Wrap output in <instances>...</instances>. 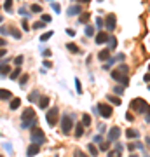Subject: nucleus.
I'll return each instance as SVG.
<instances>
[{"label":"nucleus","mask_w":150,"mask_h":157,"mask_svg":"<svg viewBox=\"0 0 150 157\" xmlns=\"http://www.w3.org/2000/svg\"><path fill=\"white\" fill-rule=\"evenodd\" d=\"M35 124H37V119H35L33 108H26L23 114H21V129H30Z\"/></svg>","instance_id":"f257e3e1"},{"label":"nucleus","mask_w":150,"mask_h":157,"mask_svg":"<svg viewBox=\"0 0 150 157\" xmlns=\"http://www.w3.org/2000/svg\"><path fill=\"white\" fill-rule=\"evenodd\" d=\"M30 140H32V143H37V145H44V143H46V134H44V131H42L37 124L32 126Z\"/></svg>","instance_id":"f03ea898"},{"label":"nucleus","mask_w":150,"mask_h":157,"mask_svg":"<svg viewBox=\"0 0 150 157\" xmlns=\"http://www.w3.org/2000/svg\"><path fill=\"white\" fill-rule=\"evenodd\" d=\"M46 121H47V124H49L51 127H54V126L58 124V121H59V110H58L56 106H52V108H49V110H47V114H46Z\"/></svg>","instance_id":"7ed1b4c3"},{"label":"nucleus","mask_w":150,"mask_h":157,"mask_svg":"<svg viewBox=\"0 0 150 157\" xmlns=\"http://www.w3.org/2000/svg\"><path fill=\"white\" fill-rule=\"evenodd\" d=\"M73 127V117L70 114H65V115H61V131L63 134H68Z\"/></svg>","instance_id":"20e7f679"},{"label":"nucleus","mask_w":150,"mask_h":157,"mask_svg":"<svg viewBox=\"0 0 150 157\" xmlns=\"http://www.w3.org/2000/svg\"><path fill=\"white\" fill-rule=\"evenodd\" d=\"M147 101L143 100V98H135L133 101H131V110L133 112H136V114H143V112L147 110Z\"/></svg>","instance_id":"39448f33"},{"label":"nucleus","mask_w":150,"mask_h":157,"mask_svg":"<svg viewBox=\"0 0 150 157\" xmlns=\"http://www.w3.org/2000/svg\"><path fill=\"white\" fill-rule=\"evenodd\" d=\"M110 75H112V79L114 80H117V82H120L122 86H127V84H129V79H127V73L126 72H122V70H112L110 72Z\"/></svg>","instance_id":"423d86ee"},{"label":"nucleus","mask_w":150,"mask_h":157,"mask_svg":"<svg viewBox=\"0 0 150 157\" xmlns=\"http://www.w3.org/2000/svg\"><path fill=\"white\" fill-rule=\"evenodd\" d=\"M98 112H100V115L105 117V119H110L112 114H114V110L110 105H106V103H98Z\"/></svg>","instance_id":"0eeeda50"},{"label":"nucleus","mask_w":150,"mask_h":157,"mask_svg":"<svg viewBox=\"0 0 150 157\" xmlns=\"http://www.w3.org/2000/svg\"><path fill=\"white\" fill-rule=\"evenodd\" d=\"M105 26H106V30H108V32H114V30H115V16H114V14H108V16H106Z\"/></svg>","instance_id":"6e6552de"},{"label":"nucleus","mask_w":150,"mask_h":157,"mask_svg":"<svg viewBox=\"0 0 150 157\" xmlns=\"http://www.w3.org/2000/svg\"><path fill=\"white\" fill-rule=\"evenodd\" d=\"M94 42L98 44V46H101V44H106V42H108V35H106L105 32H98L96 37H94Z\"/></svg>","instance_id":"1a4fd4ad"},{"label":"nucleus","mask_w":150,"mask_h":157,"mask_svg":"<svg viewBox=\"0 0 150 157\" xmlns=\"http://www.w3.org/2000/svg\"><path fill=\"white\" fill-rule=\"evenodd\" d=\"M119 136H120V127H112L110 129V133H108V140L110 142H115V140H119Z\"/></svg>","instance_id":"9d476101"},{"label":"nucleus","mask_w":150,"mask_h":157,"mask_svg":"<svg viewBox=\"0 0 150 157\" xmlns=\"http://www.w3.org/2000/svg\"><path fill=\"white\" fill-rule=\"evenodd\" d=\"M0 100L2 101H11L12 100V93L9 89H0Z\"/></svg>","instance_id":"9b49d317"},{"label":"nucleus","mask_w":150,"mask_h":157,"mask_svg":"<svg viewBox=\"0 0 150 157\" xmlns=\"http://www.w3.org/2000/svg\"><path fill=\"white\" fill-rule=\"evenodd\" d=\"M82 12V9H80V5H70L68 7V11H67V14H68V18H73L75 14H80Z\"/></svg>","instance_id":"f8f14e48"},{"label":"nucleus","mask_w":150,"mask_h":157,"mask_svg":"<svg viewBox=\"0 0 150 157\" xmlns=\"http://www.w3.org/2000/svg\"><path fill=\"white\" fill-rule=\"evenodd\" d=\"M38 152H40V145H37V143H32L26 148V155H37Z\"/></svg>","instance_id":"ddd939ff"},{"label":"nucleus","mask_w":150,"mask_h":157,"mask_svg":"<svg viewBox=\"0 0 150 157\" xmlns=\"http://www.w3.org/2000/svg\"><path fill=\"white\" fill-rule=\"evenodd\" d=\"M108 58H110V49H103V51L98 54V59H100V61H108Z\"/></svg>","instance_id":"4468645a"},{"label":"nucleus","mask_w":150,"mask_h":157,"mask_svg":"<svg viewBox=\"0 0 150 157\" xmlns=\"http://www.w3.org/2000/svg\"><path fill=\"white\" fill-rule=\"evenodd\" d=\"M84 127H85V126H84L82 122H77V124H75V136H77V138H80L82 134H84Z\"/></svg>","instance_id":"2eb2a0df"},{"label":"nucleus","mask_w":150,"mask_h":157,"mask_svg":"<svg viewBox=\"0 0 150 157\" xmlns=\"http://www.w3.org/2000/svg\"><path fill=\"white\" fill-rule=\"evenodd\" d=\"M49 101H51V100H49L47 96H40V100H38V106H40L42 110H46L47 105H49Z\"/></svg>","instance_id":"dca6fc26"},{"label":"nucleus","mask_w":150,"mask_h":157,"mask_svg":"<svg viewBox=\"0 0 150 157\" xmlns=\"http://www.w3.org/2000/svg\"><path fill=\"white\" fill-rule=\"evenodd\" d=\"M126 136H127V138H140V131H136V129H131V127H129V129L126 131Z\"/></svg>","instance_id":"f3484780"},{"label":"nucleus","mask_w":150,"mask_h":157,"mask_svg":"<svg viewBox=\"0 0 150 157\" xmlns=\"http://www.w3.org/2000/svg\"><path fill=\"white\" fill-rule=\"evenodd\" d=\"M11 72V68H9V65H7V61H4V63H0V75H5V73H9Z\"/></svg>","instance_id":"a211bd4d"},{"label":"nucleus","mask_w":150,"mask_h":157,"mask_svg":"<svg viewBox=\"0 0 150 157\" xmlns=\"http://www.w3.org/2000/svg\"><path fill=\"white\" fill-rule=\"evenodd\" d=\"M19 105H21V100L19 98H12L11 103H9V108L11 110H16V108H19Z\"/></svg>","instance_id":"6ab92c4d"},{"label":"nucleus","mask_w":150,"mask_h":157,"mask_svg":"<svg viewBox=\"0 0 150 157\" xmlns=\"http://www.w3.org/2000/svg\"><path fill=\"white\" fill-rule=\"evenodd\" d=\"M115 47H117V38L115 37H108V49L114 51Z\"/></svg>","instance_id":"aec40b11"},{"label":"nucleus","mask_w":150,"mask_h":157,"mask_svg":"<svg viewBox=\"0 0 150 157\" xmlns=\"http://www.w3.org/2000/svg\"><path fill=\"white\" fill-rule=\"evenodd\" d=\"M84 33H85V37H94V28H93L91 25H85Z\"/></svg>","instance_id":"412c9836"},{"label":"nucleus","mask_w":150,"mask_h":157,"mask_svg":"<svg viewBox=\"0 0 150 157\" xmlns=\"http://www.w3.org/2000/svg\"><path fill=\"white\" fill-rule=\"evenodd\" d=\"M82 124H84L85 127H89V126H91V117H89L87 114H84V115H82Z\"/></svg>","instance_id":"4be33fe9"},{"label":"nucleus","mask_w":150,"mask_h":157,"mask_svg":"<svg viewBox=\"0 0 150 157\" xmlns=\"http://www.w3.org/2000/svg\"><path fill=\"white\" fill-rule=\"evenodd\" d=\"M106 100H110V103H114V105H120V100H119V96H112V94H108L106 96Z\"/></svg>","instance_id":"5701e85b"},{"label":"nucleus","mask_w":150,"mask_h":157,"mask_svg":"<svg viewBox=\"0 0 150 157\" xmlns=\"http://www.w3.org/2000/svg\"><path fill=\"white\" fill-rule=\"evenodd\" d=\"M79 21H80L82 25H85V23L89 21V14H87V12H82V14H80V18H79Z\"/></svg>","instance_id":"b1692460"},{"label":"nucleus","mask_w":150,"mask_h":157,"mask_svg":"<svg viewBox=\"0 0 150 157\" xmlns=\"http://www.w3.org/2000/svg\"><path fill=\"white\" fill-rule=\"evenodd\" d=\"M110 143H112L110 140H108V142H105V143L101 142V145H100V150H101V152H106V150L110 148Z\"/></svg>","instance_id":"393cba45"},{"label":"nucleus","mask_w":150,"mask_h":157,"mask_svg":"<svg viewBox=\"0 0 150 157\" xmlns=\"http://www.w3.org/2000/svg\"><path fill=\"white\" fill-rule=\"evenodd\" d=\"M19 75H21V66H17L16 70H12V73H11V79L14 80V79H17Z\"/></svg>","instance_id":"a878e982"},{"label":"nucleus","mask_w":150,"mask_h":157,"mask_svg":"<svg viewBox=\"0 0 150 157\" xmlns=\"http://www.w3.org/2000/svg\"><path fill=\"white\" fill-rule=\"evenodd\" d=\"M40 94H38V91H33V93H30V96H28V101H37V98H38Z\"/></svg>","instance_id":"bb28decb"},{"label":"nucleus","mask_w":150,"mask_h":157,"mask_svg":"<svg viewBox=\"0 0 150 157\" xmlns=\"http://www.w3.org/2000/svg\"><path fill=\"white\" fill-rule=\"evenodd\" d=\"M4 9H5L7 12L12 11V0H5V2H4Z\"/></svg>","instance_id":"cd10ccee"},{"label":"nucleus","mask_w":150,"mask_h":157,"mask_svg":"<svg viewBox=\"0 0 150 157\" xmlns=\"http://www.w3.org/2000/svg\"><path fill=\"white\" fill-rule=\"evenodd\" d=\"M11 35L14 37V38H21V32H17V28H11Z\"/></svg>","instance_id":"c85d7f7f"},{"label":"nucleus","mask_w":150,"mask_h":157,"mask_svg":"<svg viewBox=\"0 0 150 157\" xmlns=\"http://www.w3.org/2000/svg\"><path fill=\"white\" fill-rule=\"evenodd\" d=\"M67 49H68L70 53H79V47L75 46V44H67Z\"/></svg>","instance_id":"c756f323"},{"label":"nucleus","mask_w":150,"mask_h":157,"mask_svg":"<svg viewBox=\"0 0 150 157\" xmlns=\"http://www.w3.org/2000/svg\"><path fill=\"white\" fill-rule=\"evenodd\" d=\"M26 82H28V73H23L21 79H19V86H25Z\"/></svg>","instance_id":"7c9ffc66"},{"label":"nucleus","mask_w":150,"mask_h":157,"mask_svg":"<svg viewBox=\"0 0 150 157\" xmlns=\"http://www.w3.org/2000/svg\"><path fill=\"white\" fill-rule=\"evenodd\" d=\"M52 37V32H47V33H44V35H40V42H46L47 38H51Z\"/></svg>","instance_id":"2f4dec72"},{"label":"nucleus","mask_w":150,"mask_h":157,"mask_svg":"<svg viewBox=\"0 0 150 157\" xmlns=\"http://www.w3.org/2000/svg\"><path fill=\"white\" fill-rule=\"evenodd\" d=\"M30 11H32V12H42V7H40L38 4H33V5L30 7Z\"/></svg>","instance_id":"473e14b6"},{"label":"nucleus","mask_w":150,"mask_h":157,"mask_svg":"<svg viewBox=\"0 0 150 157\" xmlns=\"http://www.w3.org/2000/svg\"><path fill=\"white\" fill-rule=\"evenodd\" d=\"M87 150H89V154H91V155H98V148H96L94 145H89V147H87Z\"/></svg>","instance_id":"72a5a7b5"},{"label":"nucleus","mask_w":150,"mask_h":157,"mask_svg":"<svg viewBox=\"0 0 150 157\" xmlns=\"http://www.w3.org/2000/svg\"><path fill=\"white\" fill-rule=\"evenodd\" d=\"M114 93H115V94H119V96H120V94H122V93H124V87H120V86H115V87H114Z\"/></svg>","instance_id":"f704fd0d"},{"label":"nucleus","mask_w":150,"mask_h":157,"mask_svg":"<svg viewBox=\"0 0 150 157\" xmlns=\"http://www.w3.org/2000/svg\"><path fill=\"white\" fill-rule=\"evenodd\" d=\"M23 59H25L23 56H16V58H14V63H16L17 66H21V65H23Z\"/></svg>","instance_id":"c9c22d12"},{"label":"nucleus","mask_w":150,"mask_h":157,"mask_svg":"<svg viewBox=\"0 0 150 157\" xmlns=\"http://www.w3.org/2000/svg\"><path fill=\"white\" fill-rule=\"evenodd\" d=\"M0 35H11V28L2 26V28H0Z\"/></svg>","instance_id":"e433bc0d"},{"label":"nucleus","mask_w":150,"mask_h":157,"mask_svg":"<svg viewBox=\"0 0 150 157\" xmlns=\"http://www.w3.org/2000/svg\"><path fill=\"white\" fill-rule=\"evenodd\" d=\"M51 5H52V9H54L56 12H61V7H59V5H58L56 2H54V0H52V2H51Z\"/></svg>","instance_id":"4c0bfd02"},{"label":"nucleus","mask_w":150,"mask_h":157,"mask_svg":"<svg viewBox=\"0 0 150 157\" xmlns=\"http://www.w3.org/2000/svg\"><path fill=\"white\" fill-rule=\"evenodd\" d=\"M98 131H100V134H105V133H106V126H105V124H100Z\"/></svg>","instance_id":"58836bf2"},{"label":"nucleus","mask_w":150,"mask_h":157,"mask_svg":"<svg viewBox=\"0 0 150 157\" xmlns=\"http://www.w3.org/2000/svg\"><path fill=\"white\" fill-rule=\"evenodd\" d=\"M42 21H44V23H51V21H52V18H51V16H46V14H44V16H42Z\"/></svg>","instance_id":"ea45409f"},{"label":"nucleus","mask_w":150,"mask_h":157,"mask_svg":"<svg viewBox=\"0 0 150 157\" xmlns=\"http://www.w3.org/2000/svg\"><path fill=\"white\" fill-rule=\"evenodd\" d=\"M42 26H44V21H40V23H35L32 30H38V28H42Z\"/></svg>","instance_id":"a19ab883"},{"label":"nucleus","mask_w":150,"mask_h":157,"mask_svg":"<svg viewBox=\"0 0 150 157\" xmlns=\"http://www.w3.org/2000/svg\"><path fill=\"white\" fill-rule=\"evenodd\" d=\"M96 26H98V28L103 26V19H101V18H96Z\"/></svg>","instance_id":"79ce46f5"},{"label":"nucleus","mask_w":150,"mask_h":157,"mask_svg":"<svg viewBox=\"0 0 150 157\" xmlns=\"http://www.w3.org/2000/svg\"><path fill=\"white\" fill-rule=\"evenodd\" d=\"M75 86H77V93H82V87H80V82H79V79H75Z\"/></svg>","instance_id":"37998d69"},{"label":"nucleus","mask_w":150,"mask_h":157,"mask_svg":"<svg viewBox=\"0 0 150 157\" xmlns=\"http://www.w3.org/2000/svg\"><path fill=\"white\" fill-rule=\"evenodd\" d=\"M21 26H23L25 30H30V28H28V23H26V19H23V21H21Z\"/></svg>","instance_id":"c03bdc74"},{"label":"nucleus","mask_w":150,"mask_h":157,"mask_svg":"<svg viewBox=\"0 0 150 157\" xmlns=\"http://www.w3.org/2000/svg\"><path fill=\"white\" fill-rule=\"evenodd\" d=\"M67 33H68L70 37H75V30H72V28H67Z\"/></svg>","instance_id":"a18cd8bd"},{"label":"nucleus","mask_w":150,"mask_h":157,"mask_svg":"<svg viewBox=\"0 0 150 157\" xmlns=\"http://www.w3.org/2000/svg\"><path fill=\"white\" fill-rule=\"evenodd\" d=\"M147 122H150V106H147V119H145Z\"/></svg>","instance_id":"49530a36"},{"label":"nucleus","mask_w":150,"mask_h":157,"mask_svg":"<svg viewBox=\"0 0 150 157\" xmlns=\"http://www.w3.org/2000/svg\"><path fill=\"white\" fill-rule=\"evenodd\" d=\"M119 70H122V72H126V73H127V70H129V68H127L126 65H120V68H119Z\"/></svg>","instance_id":"de8ad7c7"},{"label":"nucleus","mask_w":150,"mask_h":157,"mask_svg":"<svg viewBox=\"0 0 150 157\" xmlns=\"http://www.w3.org/2000/svg\"><path fill=\"white\" fill-rule=\"evenodd\" d=\"M94 142L96 143H101V136H100V134H98V136H94Z\"/></svg>","instance_id":"09e8293b"},{"label":"nucleus","mask_w":150,"mask_h":157,"mask_svg":"<svg viewBox=\"0 0 150 157\" xmlns=\"http://www.w3.org/2000/svg\"><path fill=\"white\" fill-rule=\"evenodd\" d=\"M143 80H145V82H150V73H147V75L143 77Z\"/></svg>","instance_id":"8fccbe9b"},{"label":"nucleus","mask_w":150,"mask_h":157,"mask_svg":"<svg viewBox=\"0 0 150 157\" xmlns=\"http://www.w3.org/2000/svg\"><path fill=\"white\" fill-rule=\"evenodd\" d=\"M5 44H7V42H5L4 38H0V47H4V46H5Z\"/></svg>","instance_id":"3c124183"},{"label":"nucleus","mask_w":150,"mask_h":157,"mask_svg":"<svg viewBox=\"0 0 150 157\" xmlns=\"http://www.w3.org/2000/svg\"><path fill=\"white\" fill-rule=\"evenodd\" d=\"M135 147H136V145H135V143H129V147H127V148H129V150H131V152H133V150H135Z\"/></svg>","instance_id":"603ef678"},{"label":"nucleus","mask_w":150,"mask_h":157,"mask_svg":"<svg viewBox=\"0 0 150 157\" xmlns=\"http://www.w3.org/2000/svg\"><path fill=\"white\" fill-rule=\"evenodd\" d=\"M5 56V49H0V58H4Z\"/></svg>","instance_id":"864d4df0"},{"label":"nucleus","mask_w":150,"mask_h":157,"mask_svg":"<svg viewBox=\"0 0 150 157\" xmlns=\"http://www.w3.org/2000/svg\"><path fill=\"white\" fill-rule=\"evenodd\" d=\"M2 21H4V18H2V16H0V23H2Z\"/></svg>","instance_id":"5fc2aeb1"},{"label":"nucleus","mask_w":150,"mask_h":157,"mask_svg":"<svg viewBox=\"0 0 150 157\" xmlns=\"http://www.w3.org/2000/svg\"><path fill=\"white\" fill-rule=\"evenodd\" d=\"M148 70H150V63H148Z\"/></svg>","instance_id":"6e6d98bb"},{"label":"nucleus","mask_w":150,"mask_h":157,"mask_svg":"<svg viewBox=\"0 0 150 157\" xmlns=\"http://www.w3.org/2000/svg\"><path fill=\"white\" fill-rule=\"evenodd\" d=\"M148 89H150V86H148Z\"/></svg>","instance_id":"4d7b16f0"},{"label":"nucleus","mask_w":150,"mask_h":157,"mask_svg":"<svg viewBox=\"0 0 150 157\" xmlns=\"http://www.w3.org/2000/svg\"><path fill=\"white\" fill-rule=\"evenodd\" d=\"M51 2H52V0H51Z\"/></svg>","instance_id":"13d9d810"}]
</instances>
